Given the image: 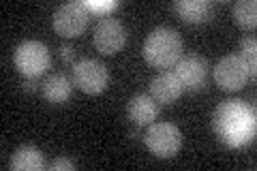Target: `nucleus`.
Returning a JSON list of instances; mask_svg holds the SVG:
<instances>
[{
	"instance_id": "nucleus-1",
	"label": "nucleus",
	"mask_w": 257,
	"mask_h": 171,
	"mask_svg": "<svg viewBox=\"0 0 257 171\" xmlns=\"http://www.w3.org/2000/svg\"><path fill=\"white\" fill-rule=\"evenodd\" d=\"M212 128L225 145L240 148V145L253 141L255 137V109L242 99L223 101L212 113Z\"/></svg>"
},
{
	"instance_id": "nucleus-2",
	"label": "nucleus",
	"mask_w": 257,
	"mask_h": 171,
	"mask_svg": "<svg viewBox=\"0 0 257 171\" xmlns=\"http://www.w3.org/2000/svg\"><path fill=\"white\" fill-rule=\"evenodd\" d=\"M142 54L155 69H170L182 58V37L174 28H155L144 41Z\"/></svg>"
},
{
	"instance_id": "nucleus-3",
	"label": "nucleus",
	"mask_w": 257,
	"mask_h": 171,
	"mask_svg": "<svg viewBox=\"0 0 257 171\" xmlns=\"http://www.w3.org/2000/svg\"><path fill=\"white\" fill-rule=\"evenodd\" d=\"M15 67L24 77H41L50 69V50L41 41H22L13 54Z\"/></svg>"
},
{
	"instance_id": "nucleus-4",
	"label": "nucleus",
	"mask_w": 257,
	"mask_h": 171,
	"mask_svg": "<svg viewBox=\"0 0 257 171\" xmlns=\"http://www.w3.org/2000/svg\"><path fill=\"white\" fill-rule=\"evenodd\" d=\"M146 148L159 158H172L182 148V133L172 122H152L146 137Z\"/></svg>"
},
{
	"instance_id": "nucleus-5",
	"label": "nucleus",
	"mask_w": 257,
	"mask_h": 171,
	"mask_svg": "<svg viewBox=\"0 0 257 171\" xmlns=\"http://www.w3.org/2000/svg\"><path fill=\"white\" fill-rule=\"evenodd\" d=\"M73 86H77L82 92L86 94H101L105 90L109 75H107V69L105 64L94 60V58H84L73 64Z\"/></svg>"
},
{
	"instance_id": "nucleus-6",
	"label": "nucleus",
	"mask_w": 257,
	"mask_h": 171,
	"mask_svg": "<svg viewBox=\"0 0 257 171\" xmlns=\"http://www.w3.org/2000/svg\"><path fill=\"white\" fill-rule=\"evenodd\" d=\"M88 18H90V13H88V5L84 3L60 5L54 11V30L60 37H67V39L79 37L86 28Z\"/></svg>"
},
{
	"instance_id": "nucleus-7",
	"label": "nucleus",
	"mask_w": 257,
	"mask_h": 171,
	"mask_svg": "<svg viewBox=\"0 0 257 171\" xmlns=\"http://www.w3.org/2000/svg\"><path fill=\"white\" fill-rule=\"evenodd\" d=\"M92 41L96 52H101L103 56H114L126 43V30L116 18H103L96 22Z\"/></svg>"
},
{
	"instance_id": "nucleus-8",
	"label": "nucleus",
	"mask_w": 257,
	"mask_h": 171,
	"mask_svg": "<svg viewBox=\"0 0 257 171\" xmlns=\"http://www.w3.org/2000/svg\"><path fill=\"white\" fill-rule=\"evenodd\" d=\"M176 67V77L180 79L182 90L187 92H197L206 86L208 79V62L202 58V56H182V58L174 64Z\"/></svg>"
},
{
	"instance_id": "nucleus-9",
	"label": "nucleus",
	"mask_w": 257,
	"mask_h": 171,
	"mask_svg": "<svg viewBox=\"0 0 257 171\" xmlns=\"http://www.w3.org/2000/svg\"><path fill=\"white\" fill-rule=\"evenodd\" d=\"M248 79V71L240 56H225L214 67V81L216 86L225 92H236L240 90Z\"/></svg>"
},
{
	"instance_id": "nucleus-10",
	"label": "nucleus",
	"mask_w": 257,
	"mask_h": 171,
	"mask_svg": "<svg viewBox=\"0 0 257 171\" xmlns=\"http://www.w3.org/2000/svg\"><path fill=\"white\" fill-rule=\"evenodd\" d=\"M182 84L176 77V73L161 71L159 75L150 81V96L155 99L157 105H172L180 99L182 94Z\"/></svg>"
},
{
	"instance_id": "nucleus-11",
	"label": "nucleus",
	"mask_w": 257,
	"mask_h": 171,
	"mask_svg": "<svg viewBox=\"0 0 257 171\" xmlns=\"http://www.w3.org/2000/svg\"><path fill=\"white\" fill-rule=\"evenodd\" d=\"M157 113H159V105L150 94H135L126 105V118L138 128L150 126L157 120Z\"/></svg>"
},
{
	"instance_id": "nucleus-12",
	"label": "nucleus",
	"mask_w": 257,
	"mask_h": 171,
	"mask_svg": "<svg viewBox=\"0 0 257 171\" xmlns=\"http://www.w3.org/2000/svg\"><path fill=\"white\" fill-rule=\"evenodd\" d=\"M174 11L187 24H204L212 20L214 5L208 3V0H176Z\"/></svg>"
},
{
	"instance_id": "nucleus-13",
	"label": "nucleus",
	"mask_w": 257,
	"mask_h": 171,
	"mask_svg": "<svg viewBox=\"0 0 257 171\" xmlns=\"http://www.w3.org/2000/svg\"><path fill=\"white\" fill-rule=\"evenodd\" d=\"M41 92L45 96V101H50L54 105H62L71 99L73 92V79H69L64 73H54L43 81Z\"/></svg>"
},
{
	"instance_id": "nucleus-14",
	"label": "nucleus",
	"mask_w": 257,
	"mask_h": 171,
	"mask_svg": "<svg viewBox=\"0 0 257 171\" xmlns=\"http://www.w3.org/2000/svg\"><path fill=\"white\" fill-rule=\"evenodd\" d=\"M45 167H47L45 154L37 150L35 145H20L11 156L13 171H43Z\"/></svg>"
},
{
	"instance_id": "nucleus-15",
	"label": "nucleus",
	"mask_w": 257,
	"mask_h": 171,
	"mask_svg": "<svg viewBox=\"0 0 257 171\" xmlns=\"http://www.w3.org/2000/svg\"><path fill=\"white\" fill-rule=\"evenodd\" d=\"M234 18L240 28L253 30L257 26V3L255 0H240L234 5Z\"/></svg>"
},
{
	"instance_id": "nucleus-16",
	"label": "nucleus",
	"mask_w": 257,
	"mask_h": 171,
	"mask_svg": "<svg viewBox=\"0 0 257 171\" xmlns=\"http://www.w3.org/2000/svg\"><path fill=\"white\" fill-rule=\"evenodd\" d=\"M255 56H257L255 39L253 37H244L242 41H240V60L244 62V67L248 71V77H251V79H255V75H257V60H255Z\"/></svg>"
},
{
	"instance_id": "nucleus-17",
	"label": "nucleus",
	"mask_w": 257,
	"mask_h": 171,
	"mask_svg": "<svg viewBox=\"0 0 257 171\" xmlns=\"http://www.w3.org/2000/svg\"><path fill=\"white\" fill-rule=\"evenodd\" d=\"M50 169L52 171H71V169H75V162L69 158H56L50 165Z\"/></svg>"
},
{
	"instance_id": "nucleus-18",
	"label": "nucleus",
	"mask_w": 257,
	"mask_h": 171,
	"mask_svg": "<svg viewBox=\"0 0 257 171\" xmlns=\"http://www.w3.org/2000/svg\"><path fill=\"white\" fill-rule=\"evenodd\" d=\"M58 54H60V60H62L64 64H71V62L75 60V50H73V47H71L69 43H67V45H60Z\"/></svg>"
},
{
	"instance_id": "nucleus-19",
	"label": "nucleus",
	"mask_w": 257,
	"mask_h": 171,
	"mask_svg": "<svg viewBox=\"0 0 257 171\" xmlns=\"http://www.w3.org/2000/svg\"><path fill=\"white\" fill-rule=\"evenodd\" d=\"M22 88H24L26 92H37V90H39V84L35 81V77H26V79L22 81Z\"/></svg>"
},
{
	"instance_id": "nucleus-20",
	"label": "nucleus",
	"mask_w": 257,
	"mask_h": 171,
	"mask_svg": "<svg viewBox=\"0 0 257 171\" xmlns=\"http://www.w3.org/2000/svg\"><path fill=\"white\" fill-rule=\"evenodd\" d=\"M128 137H131V139H138L140 133H138V131H131V133H128Z\"/></svg>"
}]
</instances>
